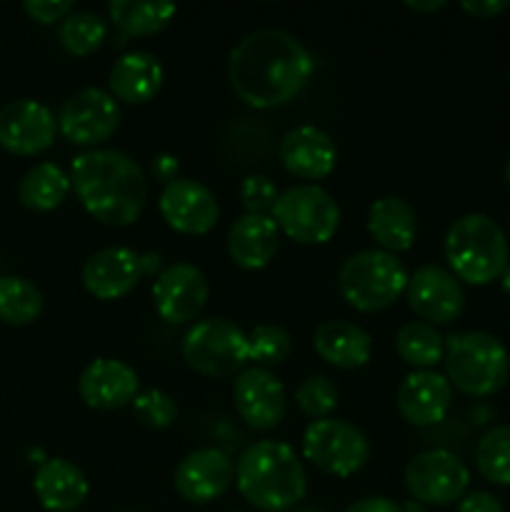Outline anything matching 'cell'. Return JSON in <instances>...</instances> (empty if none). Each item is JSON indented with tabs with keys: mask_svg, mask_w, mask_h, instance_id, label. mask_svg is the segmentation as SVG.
<instances>
[{
	"mask_svg": "<svg viewBox=\"0 0 510 512\" xmlns=\"http://www.w3.org/2000/svg\"><path fill=\"white\" fill-rule=\"evenodd\" d=\"M315 70L310 50L278 28L248 33L230 50L228 78L235 95L250 108H278L308 85Z\"/></svg>",
	"mask_w": 510,
	"mask_h": 512,
	"instance_id": "6da1fadb",
	"label": "cell"
},
{
	"mask_svg": "<svg viewBox=\"0 0 510 512\" xmlns=\"http://www.w3.org/2000/svg\"><path fill=\"white\" fill-rule=\"evenodd\" d=\"M70 183L83 208L105 225H133L148 200V178L123 150L93 148L75 155Z\"/></svg>",
	"mask_w": 510,
	"mask_h": 512,
	"instance_id": "7a4b0ae2",
	"label": "cell"
},
{
	"mask_svg": "<svg viewBox=\"0 0 510 512\" xmlns=\"http://www.w3.org/2000/svg\"><path fill=\"white\" fill-rule=\"evenodd\" d=\"M235 485L253 508L263 512L293 510L308 493L303 463L290 445L278 440H260L240 455Z\"/></svg>",
	"mask_w": 510,
	"mask_h": 512,
	"instance_id": "3957f363",
	"label": "cell"
},
{
	"mask_svg": "<svg viewBox=\"0 0 510 512\" xmlns=\"http://www.w3.org/2000/svg\"><path fill=\"white\" fill-rule=\"evenodd\" d=\"M445 260L450 273L470 285H488L508 265L503 228L483 213L460 215L445 233Z\"/></svg>",
	"mask_w": 510,
	"mask_h": 512,
	"instance_id": "277c9868",
	"label": "cell"
},
{
	"mask_svg": "<svg viewBox=\"0 0 510 512\" xmlns=\"http://www.w3.org/2000/svg\"><path fill=\"white\" fill-rule=\"evenodd\" d=\"M443 363L448 383L473 398L498 393L510 375L508 350L495 335L483 330L448 335Z\"/></svg>",
	"mask_w": 510,
	"mask_h": 512,
	"instance_id": "5b68a950",
	"label": "cell"
},
{
	"mask_svg": "<svg viewBox=\"0 0 510 512\" xmlns=\"http://www.w3.org/2000/svg\"><path fill=\"white\" fill-rule=\"evenodd\" d=\"M408 270L385 250H360L350 255L338 275V288L345 303L360 313L385 310L408 288Z\"/></svg>",
	"mask_w": 510,
	"mask_h": 512,
	"instance_id": "8992f818",
	"label": "cell"
},
{
	"mask_svg": "<svg viewBox=\"0 0 510 512\" xmlns=\"http://www.w3.org/2000/svg\"><path fill=\"white\" fill-rule=\"evenodd\" d=\"M180 353L195 373L228 378L248 363L250 345L248 335L235 323L225 318H205L185 333Z\"/></svg>",
	"mask_w": 510,
	"mask_h": 512,
	"instance_id": "52a82bcc",
	"label": "cell"
},
{
	"mask_svg": "<svg viewBox=\"0 0 510 512\" xmlns=\"http://www.w3.org/2000/svg\"><path fill=\"white\" fill-rule=\"evenodd\" d=\"M273 220L288 238L303 245H323L340 225V208L320 185H293L280 193Z\"/></svg>",
	"mask_w": 510,
	"mask_h": 512,
	"instance_id": "ba28073f",
	"label": "cell"
},
{
	"mask_svg": "<svg viewBox=\"0 0 510 512\" xmlns=\"http://www.w3.org/2000/svg\"><path fill=\"white\" fill-rule=\"evenodd\" d=\"M303 455L323 473L350 478L370 458V443L348 420H313L303 433Z\"/></svg>",
	"mask_w": 510,
	"mask_h": 512,
	"instance_id": "9c48e42d",
	"label": "cell"
},
{
	"mask_svg": "<svg viewBox=\"0 0 510 512\" xmlns=\"http://www.w3.org/2000/svg\"><path fill=\"white\" fill-rule=\"evenodd\" d=\"M470 470L450 450H425L405 468V488L423 505H453L465 498Z\"/></svg>",
	"mask_w": 510,
	"mask_h": 512,
	"instance_id": "30bf717a",
	"label": "cell"
},
{
	"mask_svg": "<svg viewBox=\"0 0 510 512\" xmlns=\"http://www.w3.org/2000/svg\"><path fill=\"white\" fill-rule=\"evenodd\" d=\"M160 270V255H140L130 248H103L83 265V285L98 300H118L128 295L143 275Z\"/></svg>",
	"mask_w": 510,
	"mask_h": 512,
	"instance_id": "8fae6325",
	"label": "cell"
},
{
	"mask_svg": "<svg viewBox=\"0 0 510 512\" xmlns=\"http://www.w3.org/2000/svg\"><path fill=\"white\" fill-rule=\"evenodd\" d=\"M120 125L118 100L100 88H83L70 95L58 113V130L73 145H98Z\"/></svg>",
	"mask_w": 510,
	"mask_h": 512,
	"instance_id": "7c38bea8",
	"label": "cell"
},
{
	"mask_svg": "<svg viewBox=\"0 0 510 512\" xmlns=\"http://www.w3.org/2000/svg\"><path fill=\"white\" fill-rule=\"evenodd\" d=\"M410 310L423 323L448 325L463 313L465 293L460 280L440 265H423L408 278L405 288Z\"/></svg>",
	"mask_w": 510,
	"mask_h": 512,
	"instance_id": "4fadbf2b",
	"label": "cell"
},
{
	"mask_svg": "<svg viewBox=\"0 0 510 512\" xmlns=\"http://www.w3.org/2000/svg\"><path fill=\"white\" fill-rule=\"evenodd\" d=\"M210 295L208 278L190 263H175L160 270L153 283V303L170 325H185L200 315Z\"/></svg>",
	"mask_w": 510,
	"mask_h": 512,
	"instance_id": "5bb4252c",
	"label": "cell"
},
{
	"mask_svg": "<svg viewBox=\"0 0 510 512\" xmlns=\"http://www.w3.org/2000/svg\"><path fill=\"white\" fill-rule=\"evenodd\" d=\"M58 118L40 100H13L0 108V148L13 155H38L53 145Z\"/></svg>",
	"mask_w": 510,
	"mask_h": 512,
	"instance_id": "9a60e30c",
	"label": "cell"
},
{
	"mask_svg": "<svg viewBox=\"0 0 510 512\" xmlns=\"http://www.w3.org/2000/svg\"><path fill=\"white\" fill-rule=\"evenodd\" d=\"M160 215L165 223L183 235H205L215 228L220 215L218 198L208 185L190 178H178L168 183L158 200Z\"/></svg>",
	"mask_w": 510,
	"mask_h": 512,
	"instance_id": "2e32d148",
	"label": "cell"
},
{
	"mask_svg": "<svg viewBox=\"0 0 510 512\" xmlns=\"http://www.w3.org/2000/svg\"><path fill=\"white\" fill-rule=\"evenodd\" d=\"M173 480L180 498L193 505H205L228 493L235 480V465L223 450L200 448L180 460Z\"/></svg>",
	"mask_w": 510,
	"mask_h": 512,
	"instance_id": "e0dca14e",
	"label": "cell"
},
{
	"mask_svg": "<svg viewBox=\"0 0 510 512\" xmlns=\"http://www.w3.org/2000/svg\"><path fill=\"white\" fill-rule=\"evenodd\" d=\"M233 400L240 420L253 430L278 428L285 415V388L270 370L248 368L235 378Z\"/></svg>",
	"mask_w": 510,
	"mask_h": 512,
	"instance_id": "ac0fdd59",
	"label": "cell"
},
{
	"mask_svg": "<svg viewBox=\"0 0 510 512\" xmlns=\"http://www.w3.org/2000/svg\"><path fill=\"white\" fill-rule=\"evenodd\" d=\"M395 403L405 423L415 428L438 425L453 403V385L435 370H415L400 383Z\"/></svg>",
	"mask_w": 510,
	"mask_h": 512,
	"instance_id": "d6986e66",
	"label": "cell"
},
{
	"mask_svg": "<svg viewBox=\"0 0 510 512\" xmlns=\"http://www.w3.org/2000/svg\"><path fill=\"white\" fill-rule=\"evenodd\" d=\"M138 385V373L128 363L115 358H98L80 375L78 393L88 408L118 410L133 403Z\"/></svg>",
	"mask_w": 510,
	"mask_h": 512,
	"instance_id": "ffe728a7",
	"label": "cell"
},
{
	"mask_svg": "<svg viewBox=\"0 0 510 512\" xmlns=\"http://www.w3.org/2000/svg\"><path fill=\"white\" fill-rule=\"evenodd\" d=\"M280 160L295 178L320 180L333 173L338 150L325 130L315 125H298L280 140Z\"/></svg>",
	"mask_w": 510,
	"mask_h": 512,
	"instance_id": "44dd1931",
	"label": "cell"
},
{
	"mask_svg": "<svg viewBox=\"0 0 510 512\" xmlns=\"http://www.w3.org/2000/svg\"><path fill=\"white\" fill-rule=\"evenodd\" d=\"M163 80V63L148 50H133V53L120 55L108 75L110 95L130 105L153 100L163 88Z\"/></svg>",
	"mask_w": 510,
	"mask_h": 512,
	"instance_id": "7402d4cb",
	"label": "cell"
},
{
	"mask_svg": "<svg viewBox=\"0 0 510 512\" xmlns=\"http://www.w3.org/2000/svg\"><path fill=\"white\" fill-rule=\"evenodd\" d=\"M280 245V228L270 215L245 213L228 233V255L238 268L260 270L275 258Z\"/></svg>",
	"mask_w": 510,
	"mask_h": 512,
	"instance_id": "603a6c76",
	"label": "cell"
},
{
	"mask_svg": "<svg viewBox=\"0 0 510 512\" xmlns=\"http://www.w3.org/2000/svg\"><path fill=\"white\" fill-rule=\"evenodd\" d=\"M313 348L325 363L343 370L363 368L373 355V338L348 320H325L315 328Z\"/></svg>",
	"mask_w": 510,
	"mask_h": 512,
	"instance_id": "cb8c5ba5",
	"label": "cell"
},
{
	"mask_svg": "<svg viewBox=\"0 0 510 512\" xmlns=\"http://www.w3.org/2000/svg\"><path fill=\"white\" fill-rule=\"evenodd\" d=\"M40 505L50 512H73L88 498V480L83 470L65 458L45 460L33 480Z\"/></svg>",
	"mask_w": 510,
	"mask_h": 512,
	"instance_id": "d4e9b609",
	"label": "cell"
},
{
	"mask_svg": "<svg viewBox=\"0 0 510 512\" xmlns=\"http://www.w3.org/2000/svg\"><path fill=\"white\" fill-rule=\"evenodd\" d=\"M368 233L385 253H403L410 250L418 235V218L408 200L398 195L378 198L368 210Z\"/></svg>",
	"mask_w": 510,
	"mask_h": 512,
	"instance_id": "484cf974",
	"label": "cell"
},
{
	"mask_svg": "<svg viewBox=\"0 0 510 512\" xmlns=\"http://www.w3.org/2000/svg\"><path fill=\"white\" fill-rule=\"evenodd\" d=\"M70 175L55 163H40L23 175L18 185V198L25 208L48 213L65 200L70 190Z\"/></svg>",
	"mask_w": 510,
	"mask_h": 512,
	"instance_id": "4316f807",
	"label": "cell"
},
{
	"mask_svg": "<svg viewBox=\"0 0 510 512\" xmlns=\"http://www.w3.org/2000/svg\"><path fill=\"white\" fill-rule=\"evenodd\" d=\"M110 20L115 28L128 35H155L168 28L178 8L175 3H135V0H110Z\"/></svg>",
	"mask_w": 510,
	"mask_h": 512,
	"instance_id": "83f0119b",
	"label": "cell"
},
{
	"mask_svg": "<svg viewBox=\"0 0 510 512\" xmlns=\"http://www.w3.org/2000/svg\"><path fill=\"white\" fill-rule=\"evenodd\" d=\"M395 350L408 365L420 370H430L433 365L443 363L445 338L438 333V328L423 320L405 323L395 335Z\"/></svg>",
	"mask_w": 510,
	"mask_h": 512,
	"instance_id": "f1b7e54d",
	"label": "cell"
},
{
	"mask_svg": "<svg viewBox=\"0 0 510 512\" xmlns=\"http://www.w3.org/2000/svg\"><path fill=\"white\" fill-rule=\"evenodd\" d=\"M43 313V293L30 280L18 275H0V320L10 325H28Z\"/></svg>",
	"mask_w": 510,
	"mask_h": 512,
	"instance_id": "f546056e",
	"label": "cell"
},
{
	"mask_svg": "<svg viewBox=\"0 0 510 512\" xmlns=\"http://www.w3.org/2000/svg\"><path fill=\"white\" fill-rule=\"evenodd\" d=\"M105 35H108V25L98 13H90V10L70 13L58 28L60 45L78 58L95 53L103 45Z\"/></svg>",
	"mask_w": 510,
	"mask_h": 512,
	"instance_id": "4dcf8cb0",
	"label": "cell"
},
{
	"mask_svg": "<svg viewBox=\"0 0 510 512\" xmlns=\"http://www.w3.org/2000/svg\"><path fill=\"white\" fill-rule=\"evenodd\" d=\"M475 465L493 485H510V425H495L475 448Z\"/></svg>",
	"mask_w": 510,
	"mask_h": 512,
	"instance_id": "1f68e13d",
	"label": "cell"
},
{
	"mask_svg": "<svg viewBox=\"0 0 510 512\" xmlns=\"http://www.w3.org/2000/svg\"><path fill=\"white\" fill-rule=\"evenodd\" d=\"M248 345L250 360H255L265 370L285 363L290 358V353H293V338L280 325H258L248 335Z\"/></svg>",
	"mask_w": 510,
	"mask_h": 512,
	"instance_id": "d6a6232c",
	"label": "cell"
},
{
	"mask_svg": "<svg viewBox=\"0 0 510 512\" xmlns=\"http://www.w3.org/2000/svg\"><path fill=\"white\" fill-rule=\"evenodd\" d=\"M295 403L303 410L308 418L323 420L330 418L335 408H338V388L325 375H310L295 390Z\"/></svg>",
	"mask_w": 510,
	"mask_h": 512,
	"instance_id": "836d02e7",
	"label": "cell"
},
{
	"mask_svg": "<svg viewBox=\"0 0 510 512\" xmlns=\"http://www.w3.org/2000/svg\"><path fill=\"white\" fill-rule=\"evenodd\" d=\"M133 410L140 423L155 430L168 428L178 418V405L163 390H145V393H138L133 400Z\"/></svg>",
	"mask_w": 510,
	"mask_h": 512,
	"instance_id": "e575fe53",
	"label": "cell"
},
{
	"mask_svg": "<svg viewBox=\"0 0 510 512\" xmlns=\"http://www.w3.org/2000/svg\"><path fill=\"white\" fill-rule=\"evenodd\" d=\"M278 198V185H275L268 175H248V178L240 183V203L245 205L248 213L265 215L268 210L273 213Z\"/></svg>",
	"mask_w": 510,
	"mask_h": 512,
	"instance_id": "d590c367",
	"label": "cell"
},
{
	"mask_svg": "<svg viewBox=\"0 0 510 512\" xmlns=\"http://www.w3.org/2000/svg\"><path fill=\"white\" fill-rule=\"evenodd\" d=\"M23 10L35 23L50 25L55 20L68 18L73 13V3L70 0H28V3H23Z\"/></svg>",
	"mask_w": 510,
	"mask_h": 512,
	"instance_id": "8d00e7d4",
	"label": "cell"
},
{
	"mask_svg": "<svg viewBox=\"0 0 510 512\" xmlns=\"http://www.w3.org/2000/svg\"><path fill=\"white\" fill-rule=\"evenodd\" d=\"M458 512H505L503 503L493 493H470L458 503Z\"/></svg>",
	"mask_w": 510,
	"mask_h": 512,
	"instance_id": "74e56055",
	"label": "cell"
},
{
	"mask_svg": "<svg viewBox=\"0 0 510 512\" xmlns=\"http://www.w3.org/2000/svg\"><path fill=\"white\" fill-rule=\"evenodd\" d=\"M460 8H463L465 13L473 15V18L488 20V18H495V15H500L503 10H508L510 3L508 0H463Z\"/></svg>",
	"mask_w": 510,
	"mask_h": 512,
	"instance_id": "f35d334b",
	"label": "cell"
},
{
	"mask_svg": "<svg viewBox=\"0 0 510 512\" xmlns=\"http://www.w3.org/2000/svg\"><path fill=\"white\" fill-rule=\"evenodd\" d=\"M345 512H405V510L390 498H363V500H355L353 505H348V510Z\"/></svg>",
	"mask_w": 510,
	"mask_h": 512,
	"instance_id": "ab89813d",
	"label": "cell"
},
{
	"mask_svg": "<svg viewBox=\"0 0 510 512\" xmlns=\"http://www.w3.org/2000/svg\"><path fill=\"white\" fill-rule=\"evenodd\" d=\"M178 158L175 155H158V158L153 160V175L155 180H160V183H173V180H178Z\"/></svg>",
	"mask_w": 510,
	"mask_h": 512,
	"instance_id": "60d3db41",
	"label": "cell"
},
{
	"mask_svg": "<svg viewBox=\"0 0 510 512\" xmlns=\"http://www.w3.org/2000/svg\"><path fill=\"white\" fill-rule=\"evenodd\" d=\"M405 8L415 10V13H435V10L445 8V0H405Z\"/></svg>",
	"mask_w": 510,
	"mask_h": 512,
	"instance_id": "b9f144b4",
	"label": "cell"
},
{
	"mask_svg": "<svg viewBox=\"0 0 510 512\" xmlns=\"http://www.w3.org/2000/svg\"><path fill=\"white\" fill-rule=\"evenodd\" d=\"M500 285H503V290H505V293L510 295V260H508V265H505L503 275H500Z\"/></svg>",
	"mask_w": 510,
	"mask_h": 512,
	"instance_id": "7bdbcfd3",
	"label": "cell"
},
{
	"mask_svg": "<svg viewBox=\"0 0 510 512\" xmlns=\"http://www.w3.org/2000/svg\"><path fill=\"white\" fill-rule=\"evenodd\" d=\"M505 180H508V185H510V158H508V163H505Z\"/></svg>",
	"mask_w": 510,
	"mask_h": 512,
	"instance_id": "ee69618b",
	"label": "cell"
},
{
	"mask_svg": "<svg viewBox=\"0 0 510 512\" xmlns=\"http://www.w3.org/2000/svg\"><path fill=\"white\" fill-rule=\"evenodd\" d=\"M293 512H323V510H315V508H300V510H293Z\"/></svg>",
	"mask_w": 510,
	"mask_h": 512,
	"instance_id": "f6af8a7d",
	"label": "cell"
}]
</instances>
